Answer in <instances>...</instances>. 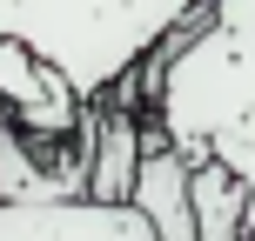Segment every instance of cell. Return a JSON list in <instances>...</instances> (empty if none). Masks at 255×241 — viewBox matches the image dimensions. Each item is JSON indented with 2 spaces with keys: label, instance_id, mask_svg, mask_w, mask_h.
Masks as SVG:
<instances>
[{
  "label": "cell",
  "instance_id": "obj_1",
  "mask_svg": "<svg viewBox=\"0 0 255 241\" xmlns=\"http://www.w3.org/2000/svg\"><path fill=\"white\" fill-rule=\"evenodd\" d=\"M148 121L181 161L255 148V0H202L161 40Z\"/></svg>",
  "mask_w": 255,
  "mask_h": 241
},
{
  "label": "cell",
  "instance_id": "obj_2",
  "mask_svg": "<svg viewBox=\"0 0 255 241\" xmlns=\"http://www.w3.org/2000/svg\"><path fill=\"white\" fill-rule=\"evenodd\" d=\"M202 0H0V34L40 47L81 94H108Z\"/></svg>",
  "mask_w": 255,
  "mask_h": 241
},
{
  "label": "cell",
  "instance_id": "obj_3",
  "mask_svg": "<svg viewBox=\"0 0 255 241\" xmlns=\"http://www.w3.org/2000/svg\"><path fill=\"white\" fill-rule=\"evenodd\" d=\"M0 101H7V127L20 134H81L88 121V94L20 34H0Z\"/></svg>",
  "mask_w": 255,
  "mask_h": 241
},
{
  "label": "cell",
  "instance_id": "obj_4",
  "mask_svg": "<svg viewBox=\"0 0 255 241\" xmlns=\"http://www.w3.org/2000/svg\"><path fill=\"white\" fill-rule=\"evenodd\" d=\"M0 241H161L134 201L54 194V201H0Z\"/></svg>",
  "mask_w": 255,
  "mask_h": 241
},
{
  "label": "cell",
  "instance_id": "obj_5",
  "mask_svg": "<svg viewBox=\"0 0 255 241\" xmlns=\"http://www.w3.org/2000/svg\"><path fill=\"white\" fill-rule=\"evenodd\" d=\"M128 201L148 215V228L161 241H202L195 235V201H188V161H181V148L161 141L154 121H148V148H141V167H134Z\"/></svg>",
  "mask_w": 255,
  "mask_h": 241
},
{
  "label": "cell",
  "instance_id": "obj_6",
  "mask_svg": "<svg viewBox=\"0 0 255 241\" xmlns=\"http://www.w3.org/2000/svg\"><path fill=\"white\" fill-rule=\"evenodd\" d=\"M188 201H195V235H202V241H242L249 181L235 174L215 148L188 161Z\"/></svg>",
  "mask_w": 255,
  "mask_h": 241
},
{
  "label": "cell",
  "instance_id": "obj_7",
  "mask_svg": "<svg viewBox=\"0 0 255 241\" xmlns=\"http://www.w3.org/2000/svg\"><path fill=\"white\" fill-rule=\"evenodd\" d=\"M222 161H229L235 174L249 181V215H242V241H255V148H229Z\"/></svg>",
  "mask_w": 255,
  "mask_h": 241
},
{
  "label": "cell",
  "instance_id": "obj_8",
  "mask_svg": "<svg viewBox=\"0 0 255 241\" xmlns=\"http://www.w3.org/2000/svg\"><path fill=\"white\" fill-rule=\"evenodd\" d=\"M0 127H7V101H0Z\"/></svg>",
  "mask_w": 255,
  "mask_h": 241
}]
</instances>
